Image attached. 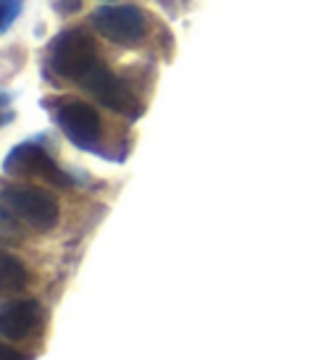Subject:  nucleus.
I'll return each instance as SVG.
<instances>
[{"instance_id": "nucleus-10", "label": "nucleus", "mask_w": 336, "mask_h": 360, "mask_svg": "<svg viewBox=\"0 0 336 360\" xmlns=\"http://www.w3.org/2000/svg\"><path fill=\"white\" fill-rule=\"evenodd\" d=\"M21 8H24V0H0V34L13 27Z\"/></svg>"}, {"instance_id": "nucleus-1", "label": "nucleus", "mask_w": 336, "mask_h": 360, "mask_svg": "<svg viewBox=\"0 0 336 360\" xmlns=\"http://www.w3.org/2000/svg\"><path fill=\"white\" fill-rule=\"evenodd\" d=\"M100 66L95 37L84 27H69L50 42L48 48V69L69 82H84Z\"/></svg>"}, {"instance_id": "nucleus-9", "label": "nucleus", "mask_w": 336, "mask_h": 360, "mask_svg": "<svg viewBox=\"0 0 336 360\" xmlns=\"http://www.w3.org/2000/svg\"><path fill=\"white\" fill-rule=\"evenodd\" d=\"M21 240H24L21 221L0 202V242H6V245H19Z\"/></svg>"}, {"instance_id": "nucleus-11", "label": "nucleus", "mask_w": 336, "mask_h": 360, "mask_svg": "<svg viewBox=\"0 0 336 360\" xmlns=\"http://www.w3.org/2000/svg\"><path fill=\"white\" fill-rule=\"evenodd\" d=\"M53 8L63 16H69V13H77L82 8V0H53Z\"/></svg>"}, {"instance_id": "nucleus-12", "label": "nucleus", "mask_w": 336, "mask_h": 360, "mask_svg": "<svg viewBox=\"0 0 336 360\" xmlns=\"http://www.w3.org/2000/svg\"><path fill=\"white\" fill-rule=\"evenodd\" d=\"M0 360H32V358L30 355H21L19 350H13V347L0 342Z\"/></svg>"}, {"instance_id": "nucleus-2", "label": "nucleus", "mask_w": 336, "mask_h": 360, "mask_svg": "<svg viewBox=\"0 0 336 360\" xmlns=\"http://www.w3.org/2000/svg\"><path fill=\"white\" fill-rule=\"evenodd\" d=\"M3 205L32 229L50 231L56 229L60 219L58 200L50 195L48 190L40 187H30V184H11L3 190Z\"/></svg>"}, {"instance_id": "nucleus-3", "label": "nucleus", "mask_w": 336, "mask_h": 360, "mask_svg": "<svg viewBox=\"0 0 336 360\" xmlns=\"http://www.w3.org/2000/svg\"><path fill=\"white\" fill-rule=\"evenodd\" d=\"M89 24L108 42L121 48H137L148 32V16L137 6H105L89 16Z\"/></svg>"}, {"instance_id": "nucleus-4", "label": "nucleus", "mask_w": 336, "mask_h": 360, "mask_svg": "<svg viewBox=\"0 0 336 360\" xmlns=\"http://www.w3.org/2000/svg\"><path fill=\"white\" fill-rule=\"evenodd\" d=\"M3 171L16 179H45L58 187H71V179L66 171L58 169V163L53 160L45 148L37 142H21L3 160Z\"/></svg>"}, {"instance_id": "nucleus-8", "label": "nucleus", "mask_w": 336, "mask_h": 360, "mask_svg": "<svg viewBox=\"0 0 336 360\" xmlns=\"http://www.w3.org/2000/svg\"><path fill=\"white\" fill-rule=\"evenodd\" d=\"M30 287V271L16 255L0 248V295H13Z\"/></svg>"}, {"instance_id": "nucleus-7", "label": "nucleus", "mask_w": 336, "mask_h": 360, "mask_svg": "<svg viewBox=\"0 0 336 360\" xmlns=\"http://www.w3.org/2000/svg\"><path fill=\"white\" fill-rule=\"evenodd\" d=\"M42 308L37 300H8L0 302V337L11 342L27 340L37 329Z\"/></svg>"}, {"instance_id": "nucleus-14", "label": "nucleus", "mask_w": 336, "mask_h": 360, "mask_svg": "<svg viewBox=\"0 0 336 360\" xmlns=\"http://www.w3.org/2000/svg\"><path fill=\"white\" fill-rule=\"evenodd\" d=\"M3 105H8V95H0V108H3Z\"/></svg>"}, {"instance_id": "nucleus-6", "label": "nucleus", "mask_w": 336, "mask_h": 360, "mask_svg": "<svg viewBox=\"0 0 336 360\" xmlns=\"http://www.w3.org/2000/svg\"><path fill=\"white\" fill-rule=\"evenodd\" d=\"M56 121L63 129V134L69 137V142H74L82 150H95L103 134V121L100 113L89 103L77 101V98H66L56 108Z\"/></svg>"}, {"instance_id": "nucleus-13", "label": "nucleus", "mask_w": 336, "mask_h": 360, "mask_svg": "<svg viewBox=\"0 0 336 360\" xmlns=\"http://www.w3.org/2000/svg\"><path fill=\"white\" fill-rule=\"evenodd\" d=\"M11 119H13V113H0V127H6Z\"/></svg>"}, {"instance_id": "nucleus-5", "label": "nucleus", "mask_w": 336, "mask_h": 360, "mask_svg": "<svg viewBox=\"0 0 336 360\" xmlns=\"http://www.w3.org/2000/svg\"><path fill=\"white\" fill-rule=\"evenodd\" d=\"M82 84L95 101L103 103L113 113H121V116H129V119H137L142 113V103L134 95V90L127 84V79H121L119 74H113L105 66H95V71Z\"/></svg>"}]
</instances>
